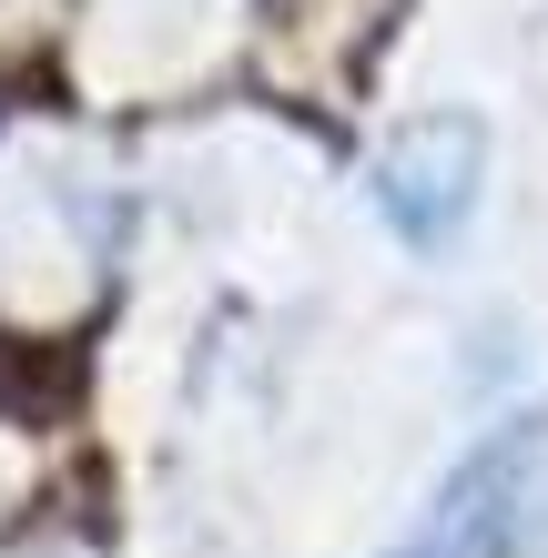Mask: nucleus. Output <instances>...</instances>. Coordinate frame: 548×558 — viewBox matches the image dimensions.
I'll list each match as a JSON object with an SVG mask.
<instances>
[{"mask_svg": "<svg viewBox=\"0 0 548 558\" xmlns=\"http://www.w3.org/2000/svg\"><path fill=\"white\" fill-rule=\"evenodd\" d=\"M477 173H488V133L467 112H416L376 153V214L416 254H447L467 234V214H477Z\"/></svg>", "mask_w": 548, "mask_h": 558, "instance_id": "obj_2", "label": "nucleus"}, {"mask_svg": "<svg viewBox=\"0 0 548 558\" xmlns=\"http://www.w3.org/2000/svg\"><path fill=\"white\" fill-rule=\"evenodd\" d=\"M275 11H284L295 41H336V82H356L366 51L386 41V11H397V0H275Z\"/></svg>", "mask_w": 548, "mask_h": 558, "instance_id": "obj_3", "label": "nucleus"}, {"mask_svg": "<svg viewBox=\"0 0 548 558\" xmlns=\"http://www.w3.org/2000/svg\"><path fill=\"white\" fill-rule=\"evenodd\" d=\"M548 508V416H498L386 558H528Z\"/></svg>", "mask_w": 548, "mask_h": 558, "instance_id": "obj_1", "label": "nucleus"}]
</instances>
